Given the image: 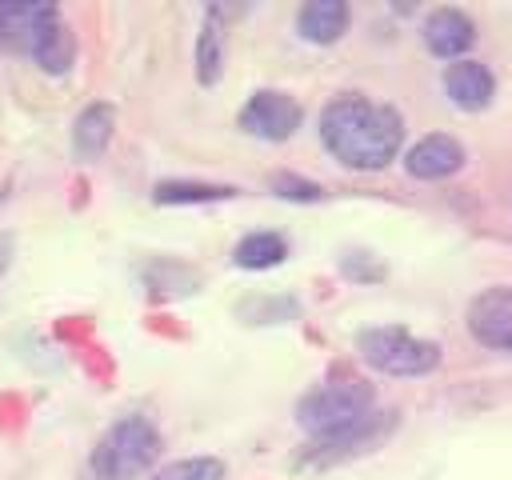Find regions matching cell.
Segmentation results:
<instances>
[{
    "mask_svg": "<svg viewBox=\"0 0 512 480\" xmlns=\"http://www.w3.org/2000/svg\"><path fill=\"white\" fill-rule=\"evenodd\" d=\"M476 40V24L460 12V8H436L428 20H424V44L444 56V60H456L472 48Z\"/></svg>",
    "mask_w": 512,
    "mask_h": 480,
    "instance_id": "cell-8",
    "label": "cell"
},
{
    "mask_svg": "<svg viewBox=\"0 0 512 480\" xmlns=\"http://www.w3.org/2000/svg\"><path fill=\"white\" fill-rule=\"evenodd\" d=\"M152 480H224V464L216 456H188L160 468Z\"/></svg>",
    "mask_w": 512,
    "mask_h": 480,
    "instance_id": "cell-17",
    "label": "cell"
},
{
    "mask_svg": "<svg viewBox=\"0 0 512 480\" xmlns=\"http://www.w3.org/2000/svg\"><path fill=\"white\" fill-rule=\"evenodd\" d=\"M404 164L420 180H444V176H452L464 164V148H460V140L436 132V136H424L420 144H412Z\"/></svg>",
    "mask_w": 512,
    "mask_h": 480,
    "instance_id": "cell-10",
    "label": "cell"
},
{
    "mask_svg": "<svg viewBox=\"0 0 512 480\" xmlns=\"http://www.w3.org/2000/svg\"><path fill=\"white\" fill-rule=\"evenodd\" d=\"M272 184H276V188H280V196H288V200H316V196H320V188H316V184H308V180L276 176Z\"/></svg>",
    "mask_w": 512,
    "mask_h": 480,
    "instance_id": "cell-18",
    "label": "cell"
},
{
    "mask_svg": "<svg viewBox=\"0 0 512 480\" xmlns=\"http://www.w3.org/2000/svg\"><path fill=\"white\" fill-rule=\"evenodd\" d=\"M36 60H40V68L44 72H68V64H72V56H76V40H72V32H68V24L64 20H56L48 32H44V40L36 44V52H32Z\"/></svg>",
    "mask_w": 512,
    "mask_h": 480,
    "instance_id": "cell-14",
    "label": "cell"
},
{
    "mask_svg": "<svg viewBox=\"0 0 512 480\" xmlns=\"http://www.w3.org/2000/svg\"><path fill=\"white\" fill-rule=\"evenodd\" d=\"M112 128H116V112L112 104H88L80 116H76V128H72V148L80 160H96L108 140H112Z\"/></svg>",
    "mask_w": 512,
    "mask_h": 480,
    "instance_id": "cell-12",
    "label": "cell"
},
{
    "mask_svg": "<svg viewBox=\"0 0 512 480\" xmlns=\"http://www.w3.org/2000/svg\"><path fill=\"white\" fill-rule=\"evenodd\" d=\"M324 148L348 168H384L404 140V120L388 104H372L364 96H336L320 112Z\"/></svg>",
    "mask_w": 512,
    "mask_h": 480,
    "instance_id": "cell-1",
    "label": "cell"
},
{
    "mask_svg": "<svg viewBox=\"0 0 512 480\" xmlns=\"http://www.w3.org/2000/svg\"><path fill=\"white\" fill-rule=\"evenodd\" d=\"M240 128L260 140H288L300 128V104L288 92H256L240 108Z\"/></svg>",
    "mask_w": 512,
    "mask_h": 480,
    "instance_id": "cell-5",
    "label": "cell"
},
{
    "mask_svg": "<svg viewBox=\"0 0 512 480\" xmlns=\"http://www.w3.org/2000/svg\"><path fill=\"white\" fill-rule=\"evenodd\" d=\"M360 356L388 376H424L440 364V344L436 340H420L404 328H364L356 336Z\"/></svg>",
    "mask_w": 512,
    "mask_h": 480,
    "instance_id": "cell-4",
    "label": "cell"
},
{
    "mask_svg": "<svg viewBox=\"0 0 512 480\" xmlns=\"http://www.w3.org/2000/svg\"><path fill=\"white\" fill-rule=\"evenodd\" d=\"M232 196V188H216V184H156V200L160 204H204V200H224Z\"/></svg>",
    "mask_w": 512,
    "mask_h": 480,
    "instance_id": "cell-16",
    "label": "cell"
},
{
    "mask_svg": "<svg viewBox=\"0 0 512 480\" xmlns=\"http://www.w3.org/2000/svg\"><path fill=\"white\" fill-rule=\"evenodd\" d=\"M372 416V388L360 384V380H336V384H320L316 392H308L296 408V420L320 436V440H332V436H344L352 428H360L364 420Z\"/></svg>",
    "mask_w": 512,
    "mask_h": 480,
    "instance_id": "cell-2",
    "label": "cell"
},
{
    "mask_svg": "<svg viewBox=\"0 0 512 480\" xmlns=\"http://www.w3.org/2000/svg\"><path fill=\"white\" fill-rule=\"evenodd\" d=\"M284 256H288V244H284V236H276V232H252V236H244V240L236 244V252H232V260H236L240 268H252V272L276 268Z\"/></svg>",
    "mask_w": 512,
    "mask_h": 480,
    "instance_id": "cell-13",
    "label": "cell"
},
{
    "mask_svg": "<svg viewBox=\"0 0 512 480\" xmlns=\"http://www.w3.org/2000/svg\"><path fill=\"white\" fill-rule=\"evenodd\" d=\"M296 24H300V36H304V40H312V44H332V40H340L344 28H348V4H344V0H312V4L300 8Z\"/></svg>",
    "mask_w": 512,
    "mask_h": 480,
    "instance_id": "cell-11",
    "label": "cell"
},
{
    "mask_svg": "<svg viewBox=\"0 0 512 480\" xmlns=\"http://www.w3.org/2000/svg\"><path fill=\"white\" fill-rule=\"evenodd\" d=\"M8 260H12V236H8V232H0V276H4Z\"/></svg>",
    "mask_w": 512,
    "mask_h": 480,
    "instance_id": "cell-19",
    "label": "cell"
},
{
    "mask_svg": "<svg viewBox=\"0 0 512 480\" xmlns=\"http://www.w3.org/2000/svg\"><path fill=\"white\" fill-rule=\"evenodd\" d=\"M468 332L488 348H512V288H488L468 308Z\"/></svg>",
    "mask_w": 512,
    "mask_h": 480,
    "instance_id": "cell-7",
    "label": "cell"
},
{
    "mask_svg": "<svg viewBox=\"0 0 512 480\" xmlns=\"http://www.w3.org/2000/svg\"><path fill=\"white\" fill-rule=\"evenodd\" d=\"M156 456H160V432L144 416H124L96 444L92 472H96V480H132V476L148 472Z\"/></svg>",
    "mask_w": 512,
    "mask_h": 480,
    "instance_id": "cell-3",
    "label": "cell"
},
{
    "mask_svg": "<svg viewBox=\"0 0 512 480\" xmlns=\"http://www.w3.org/2000/svg\"><path fill=\"white\" fill-rule=\"evenodd\" d=\"M220 60H224V32L216 24V16H208L200 44H196V76L200 84H216L220 80Z\"/></svg>",
    "mask_w": 512,
    "mask_h": 480,
    "instance_id": "cell-15",
    "label": "cell"
},
{
    "mask_svg": "<svg viewBox=\"0 0 512 480\" xmlns=\"http://www.w3.org/2000/svg\"><path fill=\"white\" fill-rule=\"evenodd\" d=\"M60 20L52 4H28V0H8L0 4V48L4 52H36L44 32Z\"/></svg>",
    "mask_w": 512,
    "mask_h": 480,
    "instance_id": "cell-6",
    "label": "cell"
},
{
    "mask_svg": "<svg viewBox=\"0 0 512 480\" xmlns=\"http://www.w3.org/2000/svg\"><path fill=\"white\" fill-rule=\"evenodd\" d=\"M444 92H448V100L456 108L480 112V108H488V100L496 92V80H492V72L480 60H456L444 72Z\"/></svg>",
    "mask_w": 512,
    "mask_h": 480,
    "instance_id": "cell-9",
    "label": "cell"
}]
</instances>
